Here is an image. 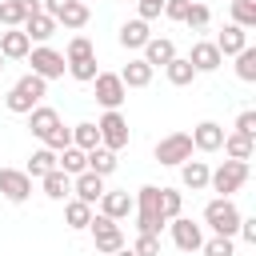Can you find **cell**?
Here are the masks:
<instances>
[{
    "instance_id": "obj_1",
    "label": "cell",
    "mask_w": 256,
    "mask_h": 256,
    "mask_svg": "<svg viewBox=\"0 0 256 256\" xmlns=\"http://www.w3.org/2000/svg\"><path fill=\"white\" fill-rule=\"evenodd\" d=\"M44 92H48V80H40V76H20L12 88H8V96H4V108L8 112H16V116H28L40 100H44Z\"/></svg>"
},
{
    "instance_id": "obj_2",
    "label": "cell",
    "mask_w": 256,
    "mask_h": 256,
    "mask_svg": "<svg viewBox=\"0 0 256 256\" xmlns=\"http://www.w3.org/2000/svg\"><path fill=\"white\" fill-rule=\"evenodd\" d=\"M132 212H136V228L144 232V236H160V228L168 224L164 216H160V188L156 184H144L136 196H132Z\"/></svg>"
},
{
    "instance_id": "obj_3",
    "label": "cell",
    "mask_w": 256,
    "mask_h": 256,
    "mask_svg": "<svg viewBox=\"0 0 256 256\" xmlns=\"http://www.w3.org/2000/svg\"><path fill=\"white\" fill-rule=\"evenodd\" d=\"M204 224L216 232V236H236L240 228V208L232 204V196H216L204 204Z\"/></svg>"
},
{
    "instance_id": "obj_4",
    "label": "cell",
    "mask_w": 256,
    "mask_h": 256,
    "mask_svg": "<svg viewBox=\"0 0 256 256\" xmlns=\"http://www.w3.org/2000/svg\"><path fill=\"white\" fill-rule=\"evenodd\" d=\"M244 180H248V164L244 160H224L216 172H208V188L220 192V196H232L236 188H244Z\"/></svg>"
},
{
    "instance_id": "obj_5",
    "label": "cell",
    "mask_w": 256,
    "mask_h": 256,
    "mask_svg": "<svg viewBox=\"0 0 256 256\" xmlns=\"http://www.w3.org/2000/svg\"><path fill=\"white\" fill-rule=\"evenodd\" d=\"M96 132H100V148H108V152L128 148V120L120 112H104L96 120Z\"/></svg>"
},
{
    "instance_id": "obj_6",
    "label": "cell",
    "mask_w": 256,
    "mask_h": 256,
    "mask_svg": "<svg viewBox=\"0 0 256 256\" xmlns=\"http://www.w3.org/2000/svg\"><path fill=\"white\" fill-rule=\"evenodd\" d=\"M156 160L168 164V168H180L184 160H192V136H188V132H168V136L156 144Z\"/></svg>"
},
{
    "instance_id": "obj_7",
    "label": "cell",
    "mask_w": 256,
    "mask_h": 256,
    "mask_svg": "<svg viewBox=\"0 0 256 256\" xmlns=\"http://www.w3.org/2000/svg\"><path fill=\"white\" fill-rule=\"evenodd\" d=\"M44 12H48L56 24H64V28H84L88 16H92L84 0H44Z\"/></svg>"
},
{
    "instance_id": "obj_8",
    "label": "cell",
    "mask_w": 256,
    "mask_h": 256,
    "mask_svg": "<svg viewBox=\"0 0 256 256\" xmlns=\"http://www.w3.org/2000/svg\"><path fill=\"white\" fill-rule=\"evenodd\" d=\"M92 244H96V252H104V256H112V252H120L124 248V232H120V224L116 220H108V216H92Z\"/></svg>"
},
{
    "instance_id": "obj_9",
    "label": "cell",
    "mask_w": 256,
    "mask_h": 256,
    "mask_svg": "<svg viewBox=\"0 0 256 256\" xmlns=\"http://www.w3.org/2000/svg\"><path fill=\"white\" fill-rule=\"evenodd\" d=\"M28 60H32V76H40V80H56V76H64V52H56V48H48V44H40V48H32L28 52Z\"/></svg>"
},
{
    "instance_id": "obj_10",
    "label": "cell",
    "mask_w": 256,
    "mask_h": 256,
    "mask_svg": "<svg viewBox=\"0 0 256 256\" xmlns=\"http://www.w3.org/2000/svg\"><path fill=\"white\" fill-rule=\"evenodd\" d=\"M96 104H104V112H120V104H124V96H128V88L120 84V76L116 72H96Z\"/></svg>"
},
{
    "instance_id": "obj_11",
    "label": "cell",
    "mask_w": 256,
    "mask_h": 256,
    "mask_svg": "<svg viewBox=\"0 0 256 256\" xmlns=\"http://www.w3.org/2000/svg\"><path fill=\"white\" fill-rule=\"evenodd\" d=\"M0 196L8 204H24L32 196V176L20 168H0Z\"/></svg>"
},
{
    "instance_id": "obj_12",
    "label": "cell",
    "mask_w": 256,
    "mask_h": 256,
    "mask_svg": "<svg viewBox=\"0 0 256 256\" xmlns=\"http://www.w3.org/2000/svg\"><path fill=\"white\" fill-rule=\"evenodd\" d=\"M168 228H172V244L180 252H200V244H204L200 224H192L188 216H176V220H168Z\"/></svg>"
},
{
    "instance_id": "obj_13",
    "label": "cell",
    "mask_w": 256,
    "mask_h": 256,
    "mask_svg": "<svg viewBox=\"0 0 256 256\" xmlns=\"http://www.w3.org/2000/svg\"><path fill=\"white\" fill-rule=\"evenodd\" d=\"M188 136H192V148L196 152H220V144H224V128L216 120H200Z\"/></svg>"
},
{
    "instance_id": "obj_14",
    "label": "cell",
    "mask_w": 256,
    "mask_h": 256,
    "mask_svg": "<svg viewBox=\"0 0 256 256\" xmlns=\"http://www.w3.org/2000/svg\"><path fill=\"white\" fill-rule=\"evenodd\" d=\"M188 64H192V68H196V76H200V72H216V68L224 64V56L216 52V44H212V40H196V44H192V52H188Z\"/></svg>"
},
{
    "instance_id": "obj_15",
    "label": "cell",
    "mask_w": 256,
    "mask_h": 256,
    "mask_svg": "<svg viewBox=\"0 0 256 256\" xmlns=\"http://www.w3.org/2000/svg\"><path fill=\"white\" fill-rule=\"evenodd\" d=\"M140 52H144L140 60H144V64H148V68L156 72V68H164V64H168V60L176 56V44H172L168 36H152V40H148V44H144Z\"/></svg>"
},
{
    "instance_id": "obj_16",
    "label": "cell",
    "mask_w": 256,
    "mask_h": 256,
    "mask_svg": "<svg viewBox=\"0 0 256 256\" xmlns=\"http://www.w3.org/2000/svg\"><path fill=\"white\" fill-rule=\"evenodd\" d=\"M72 192H76V200L96 204L108 188H104V176H96V172H80V176H72Z\"/></svg>"
},
{
    "instance_id": "obj_17",
    "label": "cell",
    "mask_w": 256,
    "mask_h": 256,
    "mask_svg": "<svg viewBox=\"0 0 256 256\" xmlns=\"http://www.w3.org/2000/svg\"><path fill=\"white\" fill-rule=\"evenodd\" d=\"M96 204H100V216H108V220H124V216H132V208H136L128 192H104Z\"/></svg>"
},
{
    "instance_id": "obj_18",
    "label": "cell",
    "mask_w": 256,
    "mask_h": 256,
    "mask_svg": "<svg viewBox=\"0 0 256 256\" xmlns=\"http://www.w3.org/2000/svg\"><path fill=\"white\" fill-rule=\"evenodd\" d=\"M28 52H32V40H28L20 28L0 32V56H4V60H24Z\"/></svg>"
},
{
    "instance_id": "obj_19",
    "label": "cell",
    "mask_w": 256,
    "mask_h": 256,
    "mask_svg": "<svg viewBox=\"0 0 256 256\" xmlns=\"http://www.w3.org/2000/svg\"><path fill=\"white\" fill-rule=\"evenodd\" d=\"M56 28H60V24H56L48 12H36V16H28V20H24V28H20V32H24L28 40L44 44V40H52V36H56Z\"/></svg>"
},
{
    "instance_id": "obj_20",
    "label": "cell",
    "mask_w": 256,
    "mask_h": 256,
    "mask_svg": "<svg viewBox=\"0 0 256 256\" xmlns=\"http://www.w3.org/2000/svg\"><path fill=\"white\" fill-rule=\"evenodd\" d=\"M28 128H32V136H48L52 128H60V112L56 108H48V104H36L32 112H28Z\"/></svg>"
},
{
    "instance_id": "obj_21",
    "label": "cell",
    "mask_w": 256,
    "mask_h": 256,
    "mask_svg": "<svg viewBox=\"0 0 256 256\" xmlns=\"http://www.w3.org/2000/svg\"><path fill=\"white\" fill-rule=\"evenodd\" d=\"M212 44H216V52H220V56H236L240 48H248V32H244V28H236V24H224V32H220Z\"/></svg>"
},
{
    "instance_id": "obj_22",
    "label": "cell",
    "mask_w": 256,
    "mask_h": 256,
    "mask_svg": "<svg viewBox=\"0 0 256 256\" xmlns=\"http://www.w3.org/2000/svg\"><path fill=\"white\" fill-rule=\"evenodd\" d=\"M116 76H120L124 88H148V84H152V68H148L144 60H128Z\"/></svg>"
},
{
    "instance_id": "obj_23",
    "label": "cell",
    "mask_w": 256,
    "mask_h": 256,
    "mask_svg": "<svg viewBox=\"0 0 256 256\" xmlns=\"http://www.w3.org/2000/svg\"><path fill=\"white\" fill-rule=\"evenodd\" d=\"M224 152H228V160H252V152H256V140L252 136H240V132H224V144H220Z\"/></svg>"
},
{
    "instance_id": "obj_24",
    "label": "cell",
    "mask_w": 256,
    "mask_h": 256,
    "mask_svg": "<svg viewBox=\"0 0 256 256\" xmlns=\"http://www.w3.org/2000/svg\"><path fill=\"white\" fill-rule=\"evenodd\" d=\"M56 168L64 176H80V172H88V152H80L76 144H68L64 152H56Z\"/></svg>"
},
{
    "instance_id": "obj_25",
    "label": "cell",
    "mask_w": 256,
    "mask_h": 256,
    "mask_svg": "<svg viewBox=\"0 0 256 256\" xmlns=\"http://www.w3.org/2000/svg\"><path fill=\"white\" fill-rule=\"evenodd\" d=\"M208 172H212V168H208L204 160H184V164H180V184L192 188V192H200V188H208Z\"/></svg>"
},
{
    "instance_id": "obj_26",
    "label": "cell",
    "mask_w": 256,
    "mask_h": 256,
    "mask_svg": "<svg viewBox=\"0 0 256 256\" xmlns=\"http://www.w3.org/2000/svg\"><path fill=\"white\" fill-rule=\"evenodd\" d=\"M40 188H44L48 200H68L72 196V176H64L60 168H52L48 176H40Z\"/></svg>"
},
{
    "instance_id": "obj_27",
    "label": "cell",
    "mask_w": 256,
    "mask_h": 256,
    "mask_svg": "<svg viewBox=\"0 0 256 256\" xmlns=\"http://www.w3.org/2000/svg\"><path fill=\"white\" fill-rule=\"evenodd\" d=\"M148 40H152V32H148V24H144V20H128V24L120 28V48H128V52L144 48Z\"/></svg>"
},
{
    "instance_id": "obj_28",
    "label": "cell",
    "mask_w": 256,
    "mask_h": 256,
    "mask_svg": "<svg viewBox=\"0 0 256 256\" xmlns=\"http://www.w3.org/2000/svg\"><path fill=\"white\" fill-rule=\"evenodd\" d=\"M164 76H168V84L184 88V84H192V80H196V68L188 64V56H172V60L164 64Z\"/></svg>"
},
{
    "instance_id": "obj_29",
    "label": "cell",
    "mask_w": 256,
    "mask_h": 256,
    "mask_svg": "<svg viewBox=\"0 0 256 256\" xmlns=\"http://www.w3.org/2000/svg\"><path fill=\"white\" fill-rule=\"evenodd\" d=\"M64 224H68L72 232H84V228L92 224V204H84V200H68V204H64Z\"/></svg>"
},
{
    "instance_id": "obj_30",
    "label": "cell",
    "mask_w": 256,
    "mask_h": 256,
    "mask_svg": "<svg viewBox=\"0 0 256 256\" xmlns=\"http://www.w3.org/2000/svg\"><path fill=\"white\" fill-rule=\"evenodd\" d=\"M52 168H56V152H52V148H36V152L28 156V168H24V172H28L32 180H40V176H48Z\"/></svg>"
},
{
    "instance_id": "obj_31",
    "label": "cell",
    "mask_w": 256,
    "mask_h": 256,
    "mask_svg": "<svg viewBox=\"0 0 256 256\" xmlns=\"http://www.w3.org/2000/svg\"><path fill=\"white\" fill-rule=\"evenodd\" d=\"M24 20H28L24 0H0V24L4 28H24Z\"/></svg>"
},
{
    "instance_id": "obj_32",
    "label": "cell",
    "mask_w": 256,
    "mask_h": 256,
    "mask_svg": "<svg viewBox=\"0 0 256 256\" xmlns=\"http://www.w3.org/2000/svg\"><path fill=\"white\" fill-rule=\"evenodd\" d=\"M88 172H96V176H112V172H116V152H108V148H92V152H88Z\"/></svg>"
},
{
    "instance_id": "obj_33",
    "label": "cell",
    "mask_w": 256,
    "mask_h": 256,
    "mask_svg": "<svg viewBox=\"0 0 256 256\" xmlns=\"http://www.w3.org/2000/svg\"><path fill=\"white\" fill-rule=\"evenodd\" d=\"M72 144L80 148V152H92V148H100V132H96V124H76L72 128Z\"/></svg>"
},
{
    "instance_id": "obj_34",
    "label": "cell",
    "mask_w": 256,
    "mask_h": 256,
    "mask_svg": "<svg viewBox=\"0 0 256 256\" xmlns=\"http://www.w3.org/2000/svg\"><path fill=\"white\" fill-rule=\"evenodd\" d=\"M232 24L236 28H256V4L252 0H232Z\"/></svg>"
},
{
    "instance_id": "obj_35",
    "label": "cell",
    "mask_w": 256,
    "mask_h": 256,
    "mask_svg": "<svg viewBox=\"0 0 256 256\" xmlns=\"http://www.w3.org/2000/svg\"><path fill=\"white\" fill-rule=\"evenodd\" d=\"M236 76H240L244 84H252V80H256V48H252V44L236 52Z\"/></svg>"
},
{
    "instance_id": "obj_36",
    "label": "cell",
    "mask_w": 256,
    "mask_h": 256,
    "mask_svg": "<svg viewBox=\"0 0 256 256\" xmlns=\"http://www.w3.org/2000/svg\"><path fill=\"white\" fill-rule=\"evenodd\" d=\"M88 56H96L92 40L88 36H72L68 40V52H64V64H76V60H88Z\"/></svg>"
},
{
    "instance_id": "obj_37",
    "label": "cell",
    "mask_w": 256,
    "mask_h": 256,
    "mask_svg": "<svg viewBox=\"0 0 256 256\" xmlns=\"http://www.w3.org/2000/svg\"><path fill=\"white\" fill-rule=\"evenodd\" d=\"M180 208H184V196H180L176 188H160V216H164V220H176Z\"/></svg>"
},
{
    "instance_id": "obj_38",
    "label": "cell",
    "mask_w": 256,
    "mask_h": 256,
    "mask_svg": "<svg viewBox=\"0 0 256 256\" xmlns=\"http://www.w3.org/2000/svg\"><path fill=\"white\" fill-rule=\"evenodd\" d=\"M68 72H72V80H80V84H92L96 80V56H88V60H76V64H68Z\"/></svg>"
},
{
    "instance_id": "obj_39",
    "label": "cell",
    "mask_w": 256,
    "mask_h": 256,
    "mask_svg": "<svg viewBox=\"0 0 256 256\" xmlns=\"http://www.w3.org/2000/svg\"><path fill=\"white\" fill-rule=\"evenodd\" d=\"M200 252H204V256H232L236 248H232V236H212V240L200 244Z\"/></svg>"
},
{
    "instance_id": "obj_40",
    "label": "cell",
    "mask_w": 256,
    "mask_h": 256,
    "mask_svg": "<svg viewBox=\"0 0 256 256\" xmlns=\"http://www.w3.org/2000/svg\"><path fill=\"white\" fill-rule=\"evenodd\" d=\"M208 20H212V12H208V4H188V16H184V24L188 28H208Z\"/></svg>"
},
{
    "instance_id": "obj_41",
    "label": "cell",
    "mask_w": 256,
    "mask_h": 256,
    "mask_svg": "<svg viewBox=\"0 0 256 256\" xmlns=\"http://www.w3.org/2000/svg\"><path fill=\"white\" fill-rule=\"evenodd\" d=\"M68 144H72V128H64V124H60V128H52V132L44 136V148H52V152H64Z\"/></svg>"
},
{
    "instance_id": "obj_42",
    "label": "cell",
    "mask_w": 256,
    "mask_h": 256,
    "mask_svg": "<svg viewBox=\"0 0 256 256\" xmlns=\"http://www.w3.org/2000/svg\"><path fill=\"white\" fill-rule=\"evenodd\" d=\"M132 252L136 256H160V236H136V244H132Z\"/></svg>"
},
{
    "instance_id": "obj_43",
    "label": "cell",
    "mask_w": 256,
    "mask_h": 256,
    "mask_svg": "<svg viewBox=\"0 0 256 256\" xmlns=\"http://www.w3.org/2000/svg\"><path fill=\"white\" fill-rule=\"evenodd\" d=\"M136 12H140L136 20H144V24H148V20H156V16L164 12V0H136Z\"/></svg>"
},
{
    "instance_id": "obj_44",
    "label": "cell",
    "mask_w": 256,
    "mask_h": 256,
    "mask_svg": "<svg viewBox=\"0 0 256 256\" xmlns=\"http://www.w3.org/2000/svg\"><path fill=\"white\" fill-rule=\"evenodd\" d=\"M236 132H240V136H252V140H256V112H252V108H244V112L236 116Z\"/></svg>"
},
{
    "instance_id": "obj_45",
    "label": "cell",
    "mask_w": 256,
    "mask_h": 256,
    "mask_svg": "<svg viewBox=\"0 0 256 256\" xmlns=\"http://www.w3.org/2000/svg\"><path fill=\"white\" fill-rule=\"evenodd\" d=\"M188 4H192V0H164V16L184 24V16H188Z\"/></svg>"
},
{
    "instance_id": "obj_46",
    "label": "cell",
    "mask_w": 256,
    "mask_h": 256,
    "mask_svg": "<svg viewBox=\"0 0 256 256\" xmlns=\"http://www.w3.org/2000/svg\"><path fill=\"white\" fill-rule=\"evenodd\" d=\"M248 244H256V216H240V228H236Z\"/></svg>"
},
{
    "instance_id": "obj_47",
    "label": "cell",
    "mask_w": 256,
    "mask_h": 256,
    "mask_svg": "<svg viewBox=\"0 0 256 256\" xmlns=\"http://www.w3.org/2000/svg\"><path fill=\"white\" fill-rule=\"evenodd\" d=\"M24 8H28V16H36V12H44V4H40V0H24Z\"/></svg>"
},
{
    "instance_id": "obj_48",
    "label": "cell",
    "mask_w": 256,
    "mask_h": 256,
    "mask_svg": "<svg viewBox=\"0 0 256 256\" xmlns=\"http://www.w3.org/2000/svg\"><path fill=\"white\" fill-rule=\"evenodd\" d=\"M112 256H136V252H132V248H120V252H112Z\"/></svg>"
},
{
    "instance_id": "obj_49",
    "label": "cell",
    "mask_w": 256,
    "mask_h": 256,
    "mask_svg": "<svg viewBox=\"0 0 256 256\" xmlns=\"http://www.w3.org/2000/svg\"><path fill=\"white\" fill-rule=\"evenodd\" d=\"M0 72H4V56H0Z\"/></svg>"
},
{
    "instance_id": "obj_50",
    "label": "cell",
    "mask_w": 256,
    "mask_h": 256,
    "mask_svg": "<svg viewBox=\"0 0 256 256\" xmlns=\"http://www.w3.org/2000/svg\"><path fill=\"white\" fill-rule=\"evenodd\" d=\"M84 4H88V0H84Z\"/></svg>"
}]
</instances>
